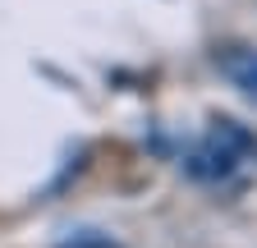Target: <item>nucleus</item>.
<instances>
[{
  "label": "nucleus",
  "mask_w": 257,
  "mask_h": 248,
  "mask_svg": "<svg viewBox=\"0 0 257 248\" xmlns=\"http://www.w3.org/2000/svg\"><path fill=\"white\" fill-rule=\"evenodd\" d=\"M216 69L230 78L243 97L257 101V51H252V46H230V51H220V55H216Z\"/></svg>",
  "instance_id": "obj_2"
},
{
  "label": "nucleus",
  "mask_w": 257,
  "mask_h": 248,
  "mask_svg": "<svg viewBox=\"0 0 257 248\" xmlns=\"http://www.w3.org/2000/svg\"><path fill=\"white\" fill-rule=\"evenodd\" d=\"M252 157H257V138L248 129H239L234 119H216L211 134L202 138V147L188 157V170L198 179H225Z\"/></svg>",
  "instance_id": "obj_1"
}]
</instances>
